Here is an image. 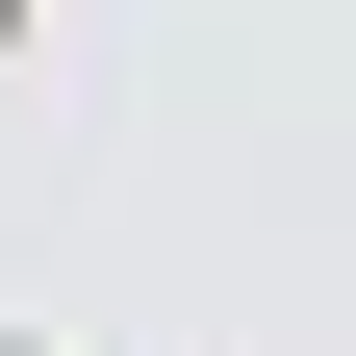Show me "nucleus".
Returning a JSON list of instances; mask_svg holds the SVG:
<instances>
[{
	"mask_svg": "<svg viewBox=\"0 0 356 356\" xmlns=\"http://www.w3.org/2000/svg\"><path fill=\"white\" fill-rule=\"evenodd\" d=\"M0 26H26V0H0Z\"/></svg>",
	"mask_w": 356,
	"mask_h": 356,
	"instance_id": "obj_1",
	"label": "nucleus"
}]
</instances>
